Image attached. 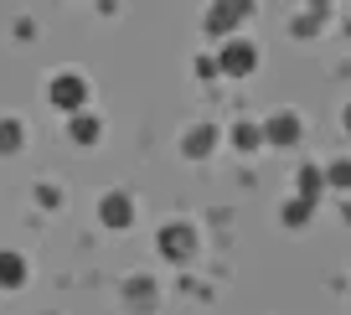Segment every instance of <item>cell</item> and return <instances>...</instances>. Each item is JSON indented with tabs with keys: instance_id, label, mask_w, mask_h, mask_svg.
Returning a JSON list of instances; mask_svg holds the SVG:
<instances>
[{
	"instance_id": "2e32d148",
	"label": "cell",
	"mask_w": 351,
	"mask_h": 315,
	"mask_svg": "<svg viewBox=\"0 0 351 315\" xmlns=\"http://www.w3.org/2000/svg\"><path fill=\"white\" fill-rule=\"evenodd\" d=\"M36 202L52 212V207H62V186H52V181H36Z\"/></svg>"
},
{
	"instance_id": "8fae6325",
	"label": "cell",
	"mask_w": 351,
	"mask_h": 315,
	"mask_svg": "<svg viewBox=\"0 0 351 315\" xmlns=\"http://www.w3.org/2000/svg\"><path fill=\"white\" fill-rule=\"evenodd\" d=\"M228 140H232V150H263V130H258V119H232V130H228Z\"/></svg>"
},
{
	"instance_id": "30bf717a",
	"label": "cell",
	"mask_w": 351,
	"mask_h": 315,
	"mask_svg": "<svg viewBox=\"0 0 351 315\" xmlns=\"http://www.w3.org/2000/svg\"><path fill=\"white\" fill-rule=\"evenodd\" d=\"M295 196L310 202V207L326 196V176H320V165H300V171H295Z\"/></svg>"
},
{
	"instance_id": "e0dca14e",
	"label": "cell",
	"mask_w": 351,
	"mask_h": 315,
	"mask_svg": "<svg viewBox=\"0 0 351 315\" xmlns=\"http://www.w3.org/2000/svg\"><path fill=\"white\" fill-rule=\"evenodd\" d=\"M191 67H197L202 78H217V67H212V57H207V52H202V57H197V62H191Z\"/></svg>"
},
{
	"instance_id": "8992f818",
	"label": "cell",
	"mask_w": 351,
	"mask_h": 315,
	"mask_svg": "<svg viewBox=\"0 0 351 315\" xmlns=\"http://www.w3.org/2000/svg\"><path fill=\"white\" fill-rule=\"evenodd\" d=\"M248 16H253V5H243V0H238V5H222V0H217V5H207V11H202V26H207V36L228 42V36L238 32Z\"/></svg>"
},
{
	"instance_id": "5b68a950",
	"label": "cell",
	"mask_w": 351,
	"mask_h": 315,
	"mask_svg": "<svg viewBox=\"0 0 351 315\" xmlns=\"http://www.w3.org/2000/svg\"><path fill=\"white\" fill-rule=\"evenodd\" d=\"M258 130H263V145H279V150H295L305 140V119L295 109H274L269 119H258Z\"/></svg>"
},
{
	"instance_id": "7c38bea8",
	"label": "cell",
	"mask_w": 351,
	"mask_h": 315,
	"mask_svg": "<svg viewBox=\"0 0 351 315\" xmlns=\"http://www.w3.org/2000/svg\"><path fill=\"white\" fill-rule=\"evenodd\" d=\"M124 300L150 310V305H155V279H150V274H130V279H124Z\"/></svg>"
},
{
	"instance_id": "9a60e30c",
	"label": "cell",
	"mask_w": 351,
	"mask_h": 315,
	"mask_svg": "<svg viewBox=\"0 0 351 315\" xmlns=\"http://www.w3.org/2000/svg\"><path fill=\"white\" fill-rule=\"evenodd\" d=\"M310 218H315V207H310V202H300V196H289V202H285V212H279V222H285V228H305Z\"/></svg>"
},
{
	"instance_id": "7a4b0ae2",
	"label": "cell",
	"mask_w": 351,
	"mask_h": 315,
	"mask_svg": "<svg viewBox=\"0 0 351 315\" xmlns=\"http://www.w3.org/2000/svg\"><path fill=\"white\" fill-rule=\"evenodd\" d=\"M155 248H160L165 264H191V259H197V248H202L197 222H186V218L160 222V233H155Z\"/></svg>"
},
{
	"instance_id": "277c9868",
	"label": "cell",
	"mask_w": 351,
	"mask_h": 315,
	"mask_svg": "<svg viewBox=\"0 0 351 315\" xmlns=\"http://www.w3.org/2000/svg\"><path fill=\"white\" fill-rule=\"evenodd\" d=\"M134 218H140V202H134V191H124V186H114V191L99 196V222L109 233H130Z\"/></svg>"
},
{
	"instance_id": "3957f363",
	"label": "cell",
	"mask_w": 351,
	"mask_h": 315,
	"mask_svg": "<svg viewBox=\"0 0 351 315\" xmlns=\"http://www.w3.org/2000/svg\"><path fill=\"white\" fill-rule=\"evenodd\" d=\"M88 78L77 73V67H62V73H52L47 78V104L52 109H62V114H83L88 109Z\"/></svg>"
},
{
	"instance_id": "4fadbf2b",
	"label": "cell",
	"mask_w": 351,
	"mask_h": 315,
	"mask_svg": "<svg viewBox=\"0 0 351 315\" xmlns=\"http://www.w3.org/2000/svg\"><path fill=\"white\" fill-rule=\"evenodd\" d=\"M26 145V130H21V119H11V114H5V119H0V155H16Z\"/></svg>"
},
{
	"instance_id": "ba28073f",
	"label": "cell",
	"mask_w": 351,
	"mask_h": 315,
	"mask_svg": "<svg viewBox=\"0 0 351 315\" xmlns=\"http://www.w3.org/2000/svg\"><path fill=\"white\" fill-rule=\"evenodd\" d=\"M26 279H32V264H26V253L0 248V290H21Z\"/></svg>"
},
{
	"instance_id": "5bb4252c",
	"label": "cell",
	"mask_w": 351,
	"mask_h": 315,
	"mask_svg": "<svg viewBox=\"0 0 351 315\" xmlns=\"http://www.w3.org/2000/svg\"><path fill=\"white\" fill-rule=\"evenodd\" d=\"M320 176H326V191H346V181H351V165H346V155L326 161V165H320Z\"/></svg>"
},
{
	"instance_id": "6da1fadb",
	"label": "cell",
	"mask_w": 351,
	"mask_h": 315,
	"mask_svg": "<svg viewBox=\"0 0 351 315\" xmlns=\"http://www.w3.org/2000/svg\"><path fill=\"white\" fill-rule=\"evenodd\" d=\"M263 62L258 42H248V36H228V42H217V52H212V67H217V78H253Z\"/></svg>"
},
{
	"instance_id": "9c48e42d",
	"label": "cell",
	"mask_w": 351,
	"mask_h": 315,
	"mask_svg": "<svg viewBox=\"0 0 351 315\" xmlns=\"http://www.w3.org/2000/svg\"><path fill=\"white\" fill-rule=\"evenodd\" d=\"M67 135H73V145H99L104 140V119L99 114H67Z\"/></svg>"
},
{
	"instance_id": "52a82bcc",
	"label": "cell",
	"mask_w": 351,
	"mask_h": 315,
	"mask_svg": "<svg viewBox=\"0 0 351 315\" xmlns=\"http://www.w3.org/2000/svg\"><path fill=\"white\" fill-rule=\"evenodd\" d=\"M217 145H222V130H217V124H191V130L181 135V155H186V161H207Z\"/></svg>"
}]
</instances>
